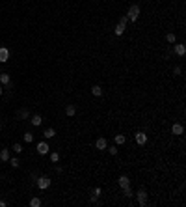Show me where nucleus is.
<instances>
[{
    "label": "nucleus",
    "instance_id": "obj_28",
    "mask_svg": "<svg viewBox=\"0 0 186 207\" xmlns=\"http://www.w3.org/2000/svg\"><path fill=\"white\" fill-rule=\"evenodd\" d=\"M166 39H168V43H175V34H168Z\"/></svg>",
    "mask_w": 186,
    "mask_h": 207
},
{
    "label": "nucleus",
    "instance_id": "obj_18",
    "mask_svg": "<svg viewBox=\"0 0 186 207\" xmlns=\"http://www.w3.org/2000/svg\"><path fill=\"white\" fill-rule=\"evenodd\" d=\"M17 116H19V118H21V119H28L30 118V112H28V110H19V112H17Z\"/></svg>",
    "mask_w": 186,
    "mask_h": 207
},
{
    "label": "nucleus",
    "instance_id": "obj_1",
    "mask_svg": "<svg viewBox=\"0 0 186 207\" xmlns=\"http://www.w3.org/2000/svg\"><path fill=\"white\" fill-rule=\"evenodd\" d=\"M138 17H140V6H136V4H134V6H130V8H128L127 19H128L130 23H136V21H138Z\"/></svg>",
    "mask_w": 186,
    "mask_h": 207
},
{
    "label": "nucleus",
    "instance_id": "obj_12",
    "mask_svg": "<svg viewBox=\"0 0 186 207\" xmlns=\"http://www.w3.org/2000/svg\"><path fill=\"white\" fill-rule=\"evenodd\" d=\"M65 114H67L69 118H73V116L77 114V108H74V105H67V107H65Z\"/></svg>",
    "mask_w": 186,
    "mask_h": 207
},
{
    "label": "nucleus",
    "instance_id": "obj_31",
    "mask_svg": "<svg viewBox=\"0 0 186 207\" xmlns=\"http://www.w3.org/2000/svg\"><path fill=\"white\" fill-rule=\"evenodd\" d=\"M4 93V90H2V86H0V95H2Z\"/></svg>",
    "mask_w": 186,
    "mask_h": 207
},
{
    "label": "nucleus",
    "instance_id": "obj_29",
    "mask_svg": "<svg viewBox=\"0 0 186 207\" xmlns=\"http://www.w3.org/2000/svg\"><path fill=\"white\" fill-rule=\"evenodd\" d=\"M106 149H108L110 155H117V148H115V146H112V148H106Z\"/></svg>",
    "mask_w": 186,
    "mask_h": 207
},
{
    "label": "nucleus",
    "instance_id": "obj_20",
    "mask_svg": "<svg viewBox=\"0 0 186 207\" xmlns=\"http://www.w3.org/2000/svg\"><path fill=\"white\" fill-rule=\"evenodd\" d=\"M8 162H9V164H11V166H13V168H19V166H21V160H19L17 157H13V159H9V160H8Z\"/></svg>",
    "mask_w": 186,
    "mask_h": 207
},
{
    "label": "nucleus",
    "instance_id": "obj_8",
    "mask_svg": "<svg viewBox=\"0 0 186 207\" xmlns=\"http://www.w3.org/2000/svg\"><path fill=\"white\" fill-rule=\"evenodd\" d=\"M95 148H97V149H100V151H102V149H106V148H108L106 140H104V138H99L97 142H95Z\"/></svg>",
    "mask_w": 186,
    "mask_h": 207
},
{
    "label": "nucleus",
    "instance_id": "obj_25",
    "mask_svg": "<svg viewBox=\"0 0 186 207\" xmlns=\"http://www.w3.org/2000/svg\"><path fill=\"white\" fill-rule=\"evenodd\" d=\"M100 194H102L100 187H95V189H93V194H91V196H95V198H100Z\"/></svg>",
    "mask_w": 186,
    "mask_h": 207
},
{
    "label": "nucleus",
    "instance_id": "obj_5",
    "mask_svg": "<svg viewBox=\"0 0 186 207\" xmlns=\"http://www.w3.org/2000/svg\"><path fill=\"white\" fill-rule=\"evenodd\" d=\"M8 60H9V50H8L6 47H0V62L6 64Z\"/></svg>",
    "mask_w": 186,
    "mask_h": 207
},
{
    "label": "nucleus",
    "instance_id": "obj_9",
    "mask_svg": "<svg viewBox=\"0 0 186 207\" xmlns=\"http://www.w3.org/2000/svg\"><path fill=\"white\" fill-rule=\"evenodd\" d=\"M0 160H2V162H8L9 160V149H0Z\"/></svg>",
    "mask_w": 186,
    "mask_h": 207
},
{
    "label": "nucleus",
    "instance_id": "obj_23",
    "mask_svg": "<svg viewBox=\"0 0 186 207\" xmlns=\"http://www.w3.org/2000/svg\"><path fill=\"white\" fill-rule=\"evenodd\" d=\"M50 160H52V162H58V160H60V153H58V151L50 153Z\"/></svg>",
    "mask_w": 186,
    "mask_h": 207
},
{
    "label": "nucleus",
    "instance_id": "obj_30",
    "mask_svg": "<svg viewBox=\"0 0 186 207\" xmlns=\"http://www.w3.org/2000/svg\"><path fill=\"white\" fill-rule=\"evenodd\" d=\"M173 73H175V75H180V73H182V69H180V67H175Z\"/></svg>",
    "mask_w": 186,
    "mask_h": 207
},
{
    "label": "nucleus",
    "instance_id": "obj_22",
    "mask_svg": "<svg viewBox=\"0 0 186 207\" xmlns=\"http://www.w3.org/2000/svg\"><path fill=\"white\" fill-rule=\"evenodd\" d=\"M30 205H32V207H39V205H41V200H39V198H32V200H30Z\"/></svg>",
    "mask_w": 186,
    "mask_h": 207
},
{
    "label": "nucleus",
    "instance_id": "obj_17",
    "mask_svg": "<svg viewBox=\"0 0 186 207\" xmlns=\"http://www.w3.org/2000/svg\"><path fill=\"white\" fill-rule=\"evenodd\" d=\"M91 93H93V95H97V97H100V95H102V88H100L99 84H95L93 88H91Z\"/></svg>",
    "mask_w": 186,
    "mask_h": 207
},
{
    "label": "nucleus",
    "instance_id": "obj_21",
    "mask_svg": "<svg viewBox=\"0 0 186 207\" xmlns=\"http://www.w3.org/2000/svg\"><path fill=\"white\" fill-rule=\"evenodd\" d=\"M123 194L127 196V198H132V196H134V192H132V189H130V187H125V189H123Z\"/></svg>",
    "mask_w": 186,
    "mask_h": 207
},
{
    "label": "nucleus",
    "instance_id": "obj_3",
    "mask_svg": "<svg viewBox=\"0 0 186 207\" xmlns=\"http://www.w3.org/2000/svg\"><path fill=\"white\" fill-rule=\"evenodd\" d=\"M136 196H138V205H145L147 203V192H145V189H140L138 192H136Z\"/></svg>",
    "mask_w": 186,
    "mask_h": 207
},
{
    "label": "nucleus",
    "instance_id": "obj_27",
    "mask_svg": "<svg viewBox=\"0 0 186 207\" xmlns=\"http://www.w3.org/2000/svg\"><path fill=\"white\" fill-rule=\"evenodd\" d=\"M24 140H26V144L32 142V140H34V133H26V134H24Z\"/></svg>",
    "mask_w": 186,
    "mask_h": 207
},
{
    "label": "nucleus",
    "instance_id": "obj_15",
    "mask_svg": "<svg viewBox=\"0 0 186 207\" xmlns=\"http://www.w3.org/2000/svg\"><path fill=\"white\" fill-rule=\"evenodd\" d=\"M125 142H127V136L125 134H115V144L117 146H123Z\"/></svg>",
    "mask_w": 186,
    "mask_h": 207
},
{
    "label": "nucleus",
    "instance_id": "obj_4",
    "mask_svg": "<svg viewBox=\"0 0 186 207\" xmlns=\"http://www.w3.org/2000/svg\"><path fill=\"white\" fill-rule=\"evenodd\" d=\"M36 149H37V153H39V155H47L50 148H48V144H47V142H39V144L36 146Z\"/></svg>",
    "mask_w": 186,
    "mask_h": 207
},
{
    "label": "nucleus",
    "instance_id": "obj_16",
    "mask_svg": "<svg viewBox=\"0 0 186 207\" xmlns=\"http://www.w3.org/2000/svg\"><path fill=\"white\" fill-rule=\"evenodd\" d=\"M43 136H45V138H54V136H56V131H54L52 127H48V129L43 133Z\"/></svg>",
    "mask_w": 186,
    "mask_h": 207
},
{
    "label": "nucleus",
    "instance_id": "obj_11",
    "mask_svg": "<svg viewBox=\"0 0 186 207\" xmlns=\"http://www.w3.org/2000/svg\"><path fill=\"white\" fill-rule=\"evenodd\" d=\"M119 187H121V189H125V187H130V179L127 177V175H121V177H119Z\"/></svg>",
    "mask_w": 186,
    "mask_h": 207
},
{
    "label": "nucleus",
    "instance_id": "obj_13",
    "mask_svg": "<svg viewBox=\"0 0 186 207\" xmlns=\"http://www.w3.org/2000/svg\"><path fill=\"white\" fill-rule=\"evenodd\" d=\"M30 122H32V125L39 127V125H41V122H43V118H41L39 114H36V116H32V118H30Z\"/></svg>",
    "mask_w": 186,
    "mask_h": 207
},
{
    "label": "nucleus",
    "instance_id": "obj_7",
    "mask_svg": "<svg viewBox=\"0 0 186 207\" xmlns=\"http://www.w3.org/2000/svg\"><path fill=\"white\" fill-rule=\"evenodd\" d=\"M184 52H186V47H184L182 43L175 45V54H177V56H184Z\"/></svg>",
    "mask_w": 186,
    "mask_h": 207
},
{
    "label": "nucleus",
    "instance_id": "obj_6",
    "mask_svg": "<svg viewBox=\"0 0 186 207\" xmlns=\"http://www.w3.org/2000/svg\"><path fill=\"white\" fill-rule=\"evenodd\" d=\"M136 142H138L140 146H143L145 142H147V134L142 133V131H140V133H136Z\"/></svg>",
    "mask_w": 186,
    "mask_h": 207
},
{
    "label": "nucleus",
    "instance_id": "obj_26",
    "mask_svg": "<svg viewBox=\"0 0 186 207\" xmlns=\"http://www.w3.org/2000/svg\"><path fill=\"white\" fill-rule=\"evenodd\" d=\"M127 23H128L127 15H121V17H119V24H123V26H127Z\"/></svg>",
    "mask_w": 186,
    "mask_h": 207
},
{
    "label": "nucleus",
    "instance_id": "obj_14",
    "mask_svg": "<svg viewBox=\"0 0 186 207\" xmlns=\"http://www.w3.org/2000/svg\"><path fill=\"white\" fill-rule=\"evenodd\" d=\"M9 82H11V77H9V75L8 73H2V75H0V84H9Z\"/></svg>",
    "mask_w": 186,
    "mask_h": 207
},
{
    "label": "nucleus",
    "instance_id": "obj_24",
    "mask_svg": "<svg viewBox=\"0 0 186 207\" xmlns=\"http://www.w3.org/2000/svg\"><path fill=\"white\" fill-rule=\"evenodd\" d=\"M11 151H15V153H21V151H22V146H21V144H13V146H11Z\"/></svg>",
    "mask_w": 186,
    "mask_h": 207
},
{
    "label": "nucleus",
    "instance_id": "obj_2",
    "mask_svg": "<svg viewBox=\"0 0 186 207\" xmlns=\"http://www.w3.org/2000/svg\"><path fill=\"white\" fill-rule=\"evenodd\" d=\"M50 183H52V181H50V177H47V175H41V177H37V179H36V185H37L41 190L48 189V187H50Z\"/></svg>",
    "mask_w": 186,
    "mask_h": 207
},
{
    "label": "nucleus",
    "instance_id": "obj_19",
    "mask_svg": "<svg viewBox=\"0 0 186 207\" xmlns=\"http://www.w3.org/2000/svg\"><path fill=\"white\" fill-rule=\"evenodd\" d=\"M114 32H115V36H123V34H125V26H123V24H117Z\"/></svg>",
    "mask_w": 186,
    "mask_h": 207
},
{
    "label": "nucleus",
    "instance_id": "obj_10",
    "mask_svg": "<svg viewBox=\"0 0 186 207\" xmlns=\"http://www.w3.org/2000/svg\"><path fill=\"white\" fill-rule=\"evenodd\" d=\"M182 131H184V127L180 123H173V127H171V133L173 134H182Z\"/></svg>",
    "mask_w": 186,
    "mask_h": 207
}]
</instances>
